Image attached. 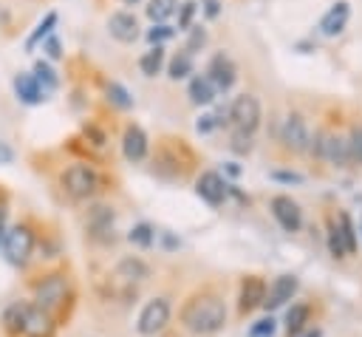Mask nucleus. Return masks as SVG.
I'll list each match as a JSON object with an SVG mask.
<instances>
[{"instance_id": "nucleus-1", "label": "nucleus", "mask_w": 362, "mask_h": 337, "mask_svg": "<svg viewBox=\"0 0 362 337\" xmlns=\"http://www.w3.org/2000/svg\"><path fill=\"white\" fill-rule=\"evenodd\" d=\"M178 323L195 337H212L226 326V303L218 292L201 289L181 303Z\"/></svg>"}, {"instance_id": "nucleus-2", "label": "nucleus", "mask_w": 362, "mask_h": 337, "mask_svg": "<svg viewBox=\"0 0 362 337\" xmlns=\"http://www.w3.org/2000/svg\"><path fill=\"white\" fill-rule=\"evenodd\" d=\"M71 303H74V289H71V280L65 272H51L34 283V306H40L45 314H51L57 326H59L62 314L68 317Z\"/></svg>"}, {"instance_id": "nucleus-3", "label": "nucleus", "mask_w": 362, "mask_h": 337, "mask_svg": "<svg viewBox=\"0 0 362 337\" xmlns=\"http://www.w3.org/2000/svg\"><path fill=\"white\" fill-rule=\"evenodd\" d=\"M34 244H37V232L28 227V224H14L11 229H6L3 235V252H6V261L11 266H25L31 252H34Z\"/></svg>"}, {"instance_id": "nucleus-4", "label": "nucleus", "mask_w": 362, "mask_h": 337, "mask_svg": "<svg viewBox=\"0 0 362 337\" xmlns=\"http://www.w3.org/2000/svg\"><path fill=\"white\" fill-rule=\"evenodd\" d=\"M62 187L74 201H85L99 190V176H96V170L90 164L76 161L62 173Z\"/></svg>"}, {"instance_id": "nucleus-5", "label": "nucleus", "mask_w": 362, "mask_h": 337, "mask_svg": "<svg viewBox=\"0 0 362 337\" xmlns=\"http://www.w3.org/2000/svg\"><path fill=\"white\" fill-rule=\"evenodd\" d=\"M170 314H173V306H170V297L158 295L153 300L144 303V309L139 312V320H136V331L144 334V337H153V334H161L170 323Z\"/></svg>"}, {"instance_id": "nucleus-6", "label": "nucleus", "mask_w": 362, "mask_h": 337, "mask_svg": "<svg viewBox=\"0 0 362 337\" xmlns=\"http://www.w3.org/2000/svg\"><path fill=\"white\" fill-rule=\"evenodd\" d=\"M229 122L235 125V130L243 133H255L260 125V102L252 93H240L229 102Z\"/></svg>"}, {"instance_id": "nucleus-7", "label": "nucleus", "mask_w": 362, "mask_h": 337, "mask_svg": "<svg viewBox=\"0 0 362 337\" xmlns=\"http://www.w3.org/2000/svg\"><path fill=\"white\" fill-rule=\"evenodd\" d=\"M57 334V323L51 314H45L40 306H34L31 300H25V309H23V323H20V331L14 337H54Z\"/></svg>"}, {"instance_id": "nucleus-8", "label": "nucleus", "mask_w": 362, "mask_h": 337, "mask_svg": "<svg viewBox=\"0 0 362 337\" xmlns=\"http://www.w3.org/2000/svg\"><path fill=\"white\" fill-rule=\"evenodd\" d=\"M297 289H300L297 275H291V272L277 275V278L272 280V286H266V297H263V306H260V309H266V312L272 314L274 309L291 303V297L297 295Z\"/></svg>"}, {"instance_id": "nucleus-9", "label": "nucleus", "mask_w": 362, "mask_h": 337, "mask_svg": "<svg viewBox=\"0 0 362 337\" xmlns=\"http://www.w3.org/2000/svg\"><path fill=\"white\" fill-rule=\"evenodd\" d=\"M195 193H198V198L206 201L209 207H221V204L226 201V195H229V184H226V178H223L221 173L204 170V173L198 176V181H195Z\"/></svg>"}, {"instance_id": "nucleus-10", "label": "nucleus", "mask_w": 362, "mask_h": 337, "mask_svg": "<svg viewBox=\"0 0 362 337\" xmlns=\"http://www.w3.org/2000/svg\"><path fill=\"white\" fill-rule=\"evenodd\" d=\"M263 297H266V280L260 275H246L240 280V292H238V317H246L255 309H260Z\"/></svg>"}, {"instance_id": "nucleus-11", "label": "nucleus", "mask_w": 362, "mask_h": 337, "mask_svg": "<svg viewBox=\"0 0 362 337\" xmlns=\"http://www.w3.org/2000/svg\"><path fill=\"white\" fill-rule=\"evenodd\" d=\"M280 142H283V147H288L294 153H300V150L308 147V125H305V116L303 113L291 110L283 119V125H280Z\"/></svg>"}, {"instance_id": "nucleus-12", "label": "nucleus", "mask_w": 362, "mask_h": 337, "mask_svg": "<svg viewBox=\"0 0 362 337\" xmlns=\"http://www.w3.org/2000/svg\"><path fill=\"white\" fill-rule=\"evenodd\" d=\"M269 210H272L274 221L286 232H300V227H303V210H300V204L291 195H274L269 201Z\"/></svg>"}, {"instance_id": "nucleus-13", "label": "nucleus", "mask_w": 362, "mask_h": 337, "mask_svg": "<svg viewBox=\"0 0 362 337\" xmlns=\"http://www.w3.org/2000/svg\"><path fill=\"white\" fill-rule=\"evenodd\" d=\"M209 82H212V88L215 91H229L232 85H235V79H238V68H235V62H232V57L229 54H215L212 59H209V65H206V74H204Z\"/></svg>"}, {"instance_id": "nucleus-14", "label": "nucleus", "mask_w": 362, "mask_h": 337, "mask_svg": "<svg viewBox=\"0 0 362 337\" xmlns=\"http://www.w3.org/2000/svg\"><path fill=\"white\" fill-rule=\"evenodd\" d=\"M88 235L102 241V244L113 241V210L110 207H105V204L90 207V212H88Z\"/></svg>"}, {"instance_id": "nucleus-15", "label": "nucleus", "mask_w": 362, "mask_h": 337, "mask_svg": "<svg viewBox=\"0 0 362 337\" xmlns=\"http://www.w3.org/2000/svg\"><path fill=\"white\" fill-rule=\"evenodd\" d=\"M113 278H116V280H122V283L136 286V283H141V280H147V278H150V266H147L139 255H124V258L113 266Z\"/></svg>"}, {"instance_id": "nucleus-16", "label": "nucleus", "mask_w": 362, "mask_h": 337, "mask_svg": "<svg viewBox=\"0 0 362 337\" xmlns=\"http://www.w3.org/2000/svg\"><path fill=\"white\" fill-rule=\"evenodd\" d=\"M107 31L119 42H133L139 37V20L130 11H113L110 20H107Z\"/></svg>"}, {"instance_id": "nucleus-17", "label": "nucleus", "mask_w": 362, "mask_h": 337, "mask_svg": "<svg viewBox=\"0 0 362 337\" xmlns=\"http://www.w3.org/2000/svg\"><path fill=\"white\" fill-rule=\"evenodd\" d=\"M348 17H351L348 0H337V3L322 14V20H320V34H322V37H337V34L345 28Z\"/></svg>"}, {"instance_id": "nucleus-18", "label": "nucleus", "mask_w": 362, "mask_h": 337, "mask_svg": "<svg viewBox=\"0 0 362 337\" xmlns=\"http://www.w3.org/2000/svg\"><path fill=\"white\" fill-rule=\"evenodd\" d=\"M147 133L139 127V125H127L124 127V136H122V153L127 161H141L147 156Z\"/></svg>"}, {"instance_id": "nucleus-19", "label": "nucleus", "mask_w": 362, "mask_h": 337, "mask_svg": "<svg viewBox=\"0 0 362 337\" xmlns=\"http://www.w3.org/2000/svg\"><path fill=\"white\" fill-rule=\"evenodd\" d=\"M311 323V303H291L286 317H283V326H286V337H294L300 334L303 329H308Z\"/></svg>"}, {"instance_id": "nucleus-20", "label": "nucleus", "mask_w": 362, "mask_h": 337, "mask_svg": "<svg viewBox=\"0 0 362 337\" xmlns=\"http://www.w3.org/2000/svg\"><path fill=\"white\" fill-rule=\"evenodd\" d=\"M14 93L25 105H40L45 99V93L40 91V85H37V79L31 74H17L14 76Z\"/></svg>"}, {"instance_id": "nucleus-21", "label": "nucleus", "mask_w": 362, "mask_h": 337, "mask_svg": "<svg viewBox=\"0 0 362 337\" xmlns=\"http://www.w3.org/2000/svg\"><path fill=\"white\" fill-rule=\"evenodd\" d=\"M322 159H328L331 164L337 167H345L351 161V147H348V139L342 136H325V150H322Z\"/></svg>"}, {"instance_id": "nucleus-22", "label": "nucleus", "mask_w": 362, "mask_h": 337, "mask_svg": "<svg viewBox=\"0 0 362 337\" xmlns=\"http://www.w3.org/2000/svg\"><path fill=\"white\" fill-rule=\"evenodd\" d=\"M187 93H189V102H192V105H209V102L215 99V88H212V82H209L204 74H198V76L189 79Z\"/></svg>"}, {"instance_id": "nucleus-23", "label": "nucleus", "mask_w": 362, "mask_h": 337, "mask_svg": "<svg viewBox=\"0 0 362 337\" xmlns=\"http://www.w3.org/2000/svg\"><path fill=\"white\" fill-rule=\"evenodd\" d=\"M31 76L37 79V85H40V91H42V93H51V91H57V85H59L57 71H54V68H51L45 59H37V62H34Z\"/></svg>"}, {"instance_id": "nucleus-24", "label": "nucleus", "mask_w": 362, "mask_h": 337, "mask_svg": "<svg viewBox=\"0 0 362 337\" xmlns=\"http://www.w3.org/2000/svg\"><path fill=\"white\" fill-rule=\"evenodd\" d=\"M325 241H328V252H331V258H337V261L348 258V252H345V244H342V235H339V227H337V218H334V215H331V218H328V224H325Z\"/></svg>"}, {"instance_id": "nucleus-25", "label": "nucleus", "mask_w": 362, "mask_h": 337, "mask_svg": "<svg viewBox=\"0 0 362 337\" xmlns=\"http://www.w3.org/2000/svg\"><path fill=\"white\" fill-rule=\"evenodd\" d=\"M54 25H57V11H48V14L37 23V28L31 31V37L25 40V51H34L37 42H42L48 34H54Z\"/></svg>"}, {"instance_id": "nucleus-26", "label": "nucleus", "mask_w": 362, "mask_h": 337, "mask_svg": "<svg viewBox=\"0 0 362 337\" xmlns=\"http://www.w3.org/2000/svg\"><path fill=\"white\" fill-rule=\"evenodd\" d=\"M161 65H164V48H161V45H153V48L144 51L141 59H139V68H141L144 76H156V74L161 71Z\"/></svg>"}, {"instance_id": "nucleus-27", "label": "nucleus", "mask_w": 362, "mask_h": 337, "mask_svg": "<svg viewBox=\"0 0 362 337\" xmlns=\"http://www.w3.org/2000/svg\"><path fill=\"white\" fill-rule=\"evenodd\" d=\"M105 93H107V102H110L113 108H119V110H130V108H133V96H130V91H127L124 85L107 82V85H105Z\"/></svg>"}, {"instance_id": "nucleus-28", "label": "nucleus", "mask_w": 362, "mask_h": 337, "mask_svg": "<svg viewBox=\"0 0 362 337\" xmlns=\"http://www.w3.org/2000/svg\"><path fill=\"white\" fill-rule=\"evenodd\" d=\"M337 227H339V235H342V244H345V252H356V229H354V221L348 212H337Z\"/></svg>"}, {"instance_id": "nucleus-29", "label": "nucleus", "mask_w": 362, "mask_h": 337, "mask_svg": "<svg viewBox=\"0 0 362 337\" xmlns=\"http://www.w3.org/2000/svg\"><path fill=\"white\" fill-rule=\"evenodd\" d=\"M127 241H130L133 246H139V249H147V246H153V241H156V227H150L147 221H141V224H136V227L127 232Z\"/></svg>"}, {"instance_id": "nucleus-30", "label": "nucleus", "mask_w": 362, "mask_h": 337, "mask_svg": "<svg viewBox=\"0 0 362 337\" xmlns=\"http://www.w3.org/2000/svg\"><path fill=\"white\" fill-rule=\"evenodd\" d=\"M178 11V0H150L147 3V17L153 23H164L167 17H173Z\"/></svg>"}, {"instance_id": "nucleus-31", "label": "nucleus", "mask_w": 362, "mask_h": 337, "mask_svg": "<svg viewBox=\"0 0 362 337\" xmlns=\"http://www.w3.org/2000/svg\"><path fill=\"white\" fill-rule=\"evenodd\" d=\"M192 74V54L189 51H178L170 59V79H184Z\"/></svg>"}, {"instance_id": "nucleus-32", "label": "nucleus", "mask_w": 362, "mask_h": 337, "mask_svg": "<svg viewBox=\"0 0 362 337\" xmlns=\"http://www.w3.org/2000/svg\"><path fill=\"white\" fill-rule=\"evenodd\" d=\"M274 331H277V320L272 314H266L249 326V337H274Z\"/></svg>"}, {"instance_id": "nucleus-33", "label": "nucleus", "mask_w": 362, "mask_h": 337, "mask_svg": "<svg viewBox=\"0 0 362 337\" xmlns=\"http://www.w3.org/2000/svg\"><path fill=\"white\" fill-rule=\"evenodd\" d=\"M175 34V28L173 25H164V23H156L153 28H147V40L153 42V45H161L164 40H170Z\"/></svg>"}, {"instance_id": "nucleus-34", "label": "nucleus", "mask_w": 362, "mask_h": 337, "mask_svg": "<svg viewBox=\"0 0 362 337\" xmlns=\"http://www.w3.org/2000/svg\"><path fill=\"white\" fill-rule=\"evenodd\" d=\"M189 31V40H187V48L184 51H198V48H204L206 45V31H204V25H189L187 28Z\"/></svg>"}, {"instance_id": "nucleus-35", "label": "nucleus", "mask_w": 362, "mask_h": 337, "mask_svg": "<svg viewBox=\"0 0 362 337\" xmlns=\"http://www.w3.org/2000/svg\"><path fill=\"white\" fill-rule=\"evenodd\" d=\"M195 8H198V6H195V0H184V3H178V28H181V31H187V28H189Z\"/></svg>"}, {"instance_id": "nucleus-36", "label": "nucleus", "mask_w": 362, "mask_h": 337, "mask_svg": "<svg viewBox=\"0 0 362 337\" xmlns=\"http://www.w3.org/2000/svg\"><path fill=\"white\" fill-rule=\"evenodd\" d=\"M229 147H232L235 153H249V150H252V133L235 130V133H232V142H229Z\"/></svg>"}, {"instance_id": "nucleus-37", "label": "nucleus", "mask_w": 362, "mask_h": 337, "mask_svg": "<svg viewBox=\"0 0 362 337\" xmlns=\"http://www.w3.org/2000/svg\"><path fill=\"white\" fill-rule=\"evenodd\" d=\"M42 51H45L48 59H59V57H62V42H59V37H57V34H48V37L42 40Z\"/></svg>"}, {"instance_id": "nucleus-38", "label": "nucleus", "mask_w": 362, "mask_h": 337, "mask_svg": "<svg viewBox=\"0 0 362 337\" xmlns=\"http://www.w3.org/2000/svg\"><path fill=\"white\" fill-rule=\"evenodd\" d=\"M348 147H351V159L362 161V125H356L348 136Z\"/></svg>"}, {"instance_id": "nucleus-39", "label": "nucleus", "mask_w": 362, "mask_h": 337, "mask_svg": "<svg viewBox=\"0 0 362 337\" xmlns=\"http://www.w3.org/2000/svg\"><path fill=\"white\" fill-rule=\"evenodd\" d=\"M325 136H328L325 130H317L314 136H308V147H305V150H308L311 156H320V159H322V150H325Z\"/></svg>"}, {"instance_id": "nucleus-40", "label": "nucleus", "mask_w": 362, "mask_h": 337, "mask_svg": "<svg viewBox=\"0 0 362 337\" xmlns=\"http://www.w3.org/2000/svg\"><path fill=\"white\" fill-rule=\"evenodd\" d=\"M272 178H274V181H286V184H300V181H303V176L294 173V170H274Z\"/></svg>"}, {"instance_id": "nucleus-41", "label": "nucleus", "mask_w": 362, "mask_h": 337, "mask_svg": "<svg viewBox=\"0 0 362 337\" xmlns=\"http://www.w3.org/2000/svg\"><path fill=\"white\" fill-rule=\"evenodd\" d=\"M195 130H198V133H209V130H215V116H212V113H204V116L195 122Z\"/></svg>"}, {"instance_id": "nucleus-42", "label": "nucleus", "mask_w": 362, "mask_h": 337, "mask_svg": "<svg viewBox=\"0 0 362 337\" xmlns=\"http://www.w3.org/2000/svg\"><path fill=\"white\" fill-rule=\"evenodd\" d=\"M218 11H221V3L218 0H204V14L206 17H218Z\"/></svg>"}, {"instance_id": "nucleus-43", "label": "nucleus", "mask_w": 362, "mask_h": 337, "mask_svg": "<svg viewBox=\"0 0 362 337\" xmlns=\"http://www.w3.org/2000/svg\"><path fill=\"white\" fill-rule=\"evenodd\" d=\"M11 159H14V150L6 142H0V164H11Z\"/></svg>"}, {"instance_id": "nucleus-44", "label": "nucleus", "mask_w": 362, "mask_h": 337, "mask_svg": "<svg viewBox=\"0 0 362 337\" xmlns=\"http://www.w3.org/2000/svg\"><path fill=\"white\" fill-rule=\"evenodd\" d=\"M6 201L0 198V246H3V235H6Z\"/></svg>"}, {"instance_id": "nucleus-45", "label": "nucleus", "mask_w": 362, "mask_h": 337, "mask_svg": "<svg viewBox=\"0 0 362 337\" xmlns=\"http://www.w3.org/2000/svg\"><path fill=\"white\" fill-rule=\"evenodd\" d=\"M294 337H322V329H320V326H308V329H303V331L294 334Z\"/></svg>"}, {"instance_id": "nucleus-46", "label": "nucleus", "mask_w": 362, "mask_h": 337, "mask_svg": "<svg viewBox=\"0 0 362 337\" xmlns=\"http://www.w3.org/2000/svg\"><path fill=\"white\" fill-rule=\"evenodd\" d=\"M226 173H229V176H240V167H238V164H232V161H229V164H226Z\"/></svg>"}, {"instance_id": "nucleus-47", "label": "nucleus", "mask_w": 362, "mask_h": 337, "mask_svg": "<svg viewBox=\"0 0 362 337\" xmlns=\"http://www.w3.org/2000/svg\"><path fill=\"white\" fill-rule=\"evenodd\" d=\"M122 3H127V6H133V3H139V0H122Z\"/></svg>"}, {"instance_id": "nucleus-48", "label": "nucleus", "mask_w": 362, "mask_h": 337, "mask_svg": "<svg viewBox=\"0 0 362 337\" xmlns=\"http://www.w3.org/2000/svg\"><path fill=\"white\" fill-rule=\"evenodd\" d=\"M359 232H362V224H359Z\"/></svg>"}]
</instances>
